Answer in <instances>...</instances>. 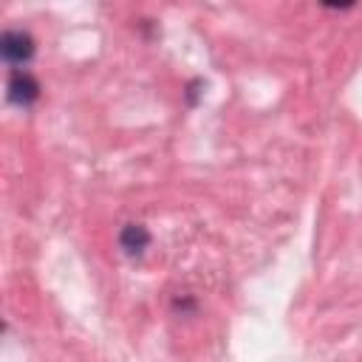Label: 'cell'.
<instances>
[{"label":"cell","instance_id":"cell-1","mask_svg":"<svg viewBox=\"0 0 362 362\" xmlns=\"http://www.w3.org/2000/svg\"><path fill=\"white\" fill-rule=\"evenodd\" d=\"M0 51L8 62H28L34 57V37L28 31H3Z\"/></svg>","mask_w":362,"mask_h":362},{"label":"cell","instance_id":"cell-2","mask_svg":"<svg viewBox=\"0 0 362 362\" xmlns=\"http://www.w3.org/2000/svg\"><path fill=\"white\" fill-rule=\"evenodd\" d=\"M6 96H8L11 105L25 107V105H31V102L40 96V82H37L31 74H25V71H14V74L8 76Z\"/></svg>","mask_w":362,"mask_h":362},{"label":"cell","instance_id":"cell-3","mask_svg":"<svg viewBox=\"0 0 362 362\" xmlns=\"http://www.w3.org/2000/svg\"><path fill=\"white\" fill-rule=\"evenodd\" d=\"M119 243H122L124 252L136 255V252L147 249V243H150V232H147L141 223H127V226L122 229V235H119Z\"/></svg>","mask_w":362,"mask_h":362}]
</instances>
